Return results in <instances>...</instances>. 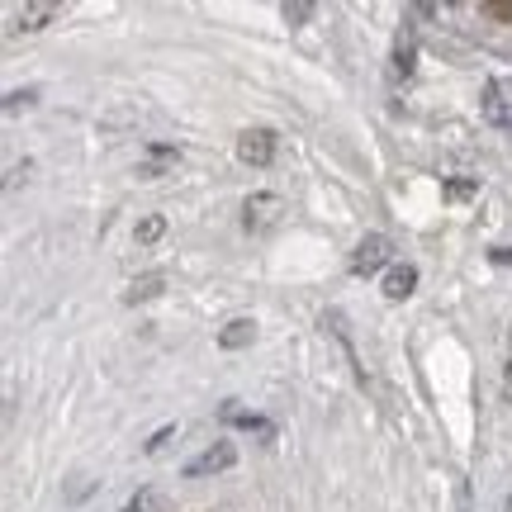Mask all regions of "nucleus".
<instances>
[{"label": "nucleus", "instance_id": "7", "mask_svg": "<svg viewBox=\"0 0 512 512\" xmlns=\"http://www.w3.org/2000/svg\"><path fill=\"white\" fill-rule=\"evenodd\" d=\"M223 422H233V427H242V432H252V437L261 441H275V422L271 418H261V413H242V408H223Z\"/></svg>", "mask_w": 512, "mask_h": 512}, {"label": "nucleus", "instance_id": "5", "mask_svg": "<svg viewBox=\"0 0 512 512\" xmlns=\"http://www.w3.org/2000/svg\"><path fill=\"white\" fill-rule=\"evenodd\" d=\"M275 219H280V195H271V190H261V195L242 204V228L247 233H266Z\"/></svg>", "mask_w": 512, "mask_h": 512}, {"label": "nucleus", "instance_id": "17", "mask_svg": "<svg viewBox=\"0 0 512 512\" xmlns=\"http://www.w3.org/2000/svg\"><path fill=\"white\" fill-rule=\"evenodd\" d=\"M29 100H34V91H10V95H5V110L15 114L19 105H29Z\"/></svg>", "mask_w": 512, "mask_h": 512}, {"label": "nucleus", "instance_id": "15", "mask_svg": "<svg viewBox=\"0 0 512 512\" xmlns=\"http://www.w3.org/2000/svg\"><path fill=\"white\" fill-rule=\"evenodd\" d=\"M475 190H479V181H446V190H441V195H446V200H470Z\"/></svg>", "mask_w": 512, "mask_h": 512}, {"label": "nucleus", "instance_id": "9", "mask_svg": "<svg viewBox=\"0 0 512 512\" xmlns=\"http://www.w3.org/2000/svg\"><path fill=\"white\" fill-rule=\"evenodd\" d=\"M62 10H57L53 0H38V5H19L15 10V29H24V34H34V29H43L48 19H57Z\"/></svg>", "mask_w": 512, "mask_h": 512}, {"label": "nucleus", "instance_id": "19", "mask_svg": "<svg viewBox=\"0 0 512 512\" xmlns=\"http://www.w3.org/2000/svg\"><path fill=\"white\" fill-rule=\"evenodd\" d=\"M313 5H285V19H309Z\"/></svg>", "mask_w": 512, "mask_h": 512}, {"label": "nucleus", "instance_id": "10", "mask_svg": "<svg viewBox=\"0 0 512 512\" xmlns=\"http://www.w3.org/2000/svg\"><path fill=\"white\" fill-rule=\"evenodd\" d=\"M124 512H171V494L157 489V484H143V489L124 503Z\"/></svg>", "mask_w": 512, "mask_h": 512}, {"label": "nucleus", "instance_id": "12", "mask_svg": "<svg viewBox=\"0 0 512 512\" xmlns=\"http://www.w3.org/2000/svg\"><path fill=\"white\" fill-rule=\"evenodd\" d=\"M252 337H256V323H252V318H233V323L219 332V347L223 351H238V347H247Z\"/></svg>", "mask_w": 512, "mask_h": 512}, {"label": "nucleus", "instance_id": "6", "mask_svg": "<svg viewBox=\"0 0 512 512\" xmlns=\"http://www.w3.org/2000/svg\"><path fill=\"white\" fill-rule=\"evenodd\" d=\"M181 162V147H171V143H152L147 147V157H143V166H138V176H147V181H157L166 166H176Z\"/></svg>", "mask_w": 512, "mask_h": 512}, {"label": "nucleus", "instance_id": "20", "mask_svg": "<svg viewBox=\"0 0 512 512\" xmlns=\"http://www.w3.org/2000/svg\"><path fill=\"white\" fill-rule=\"evenodd\" d=\"M494 266H512V247H494Z\"/></svg>", "mask_w": 512, "mask_h": 512}, {"label": "nucleus", "instance_id": "13", "mask_svg": "<svg viewBox=\"0 0 512 512\" xmlns=\"http://www.w3.org/2000/svg\"><path fill=\"white\" fill-rule=\"evenodd\" d=\"M166 290V275H143V280H133L124 290V304H147V299H157Z\"/></svg>", "mask_w": 512, "mask_h": 512}, {"label": "nucleus", "instance_id": "21", "mask_svg": "<svg viewBox=\"0 0 512 512\" xmlns=\"http://www.w3.org/2000/svg\"><path fill=\"white\" fill-rule=\"evenodd\" d=\"M508 399H512V361H508Z\"/></svg>", "mask_w": 512, "mask_h": 512}, {"label": "nucleus", "instance_id": "8", "mask_svg": "<svg viewBox=\"0 0 512 512\" xmlns=\"http://www.w3.org/2000/svg\"><path fill=\"white\" fill-rule=\"evenodd\" d=\"M413 290H418V266L403 261V266H389V271H384V294H389V299H408Z\"/></svg>", "mask_w": 512, "mask_h": 512}, {"label": "nucleus", "instance_id": "2", "mask_svg": "<svg viewBox=\"0 0 512 512\" xmlns=\"http://www.w3.org/2000/svg\"><path fill=\"white\" fill-rule=\"evenodd\" d=\"M479 110H484V119H489L494 128L512 133V81L494 76V81L484 86V100H479Z\"/></svg>", "mask_w": 512, "mask_h": 512}, {"label": "nucleus", "instance_id": "11", "mask_svg": "<svg viewBox=\"0 0 512 512\" xmlns=\"http://www.w3.org/2000/svg\"><path fill=\"white\" fill-rule=\"evenodd\" d=\"M413 62H418V43H413V29H408V34H399V43H394V67H389L394 81H399V76H413Z\"/></svg>", "mask_w": 512, "mask_h": 512}, {"label": "nucleus", "instance_id": "1", "mask_svg": "<svg viewBox=\"0 0 512 512\" xmlns=\"http://www.w3.org/2000/svg\"><path fill=\"white\" fill-rule=\"evenodd\" d=\"M389 256H394V242L384 238V233H366V238L356 242V252H351V271L356 275H375L389 266Z\"/></svg>", "mask_w": 512, "mask_h": 512}, {"label": "nucleus", "instance_id": "4", "mask_svg": "<svg viewBox=\"0 0 512 512\" xmlns=\"http://www.w3.org/2000/svg\"><path fill=\"white\" fill-rule=\"evenodd\" d=\"M275 152H280V138H275V128H247L238 138V157L247 166H271Z\"/></svg>", "mask_w": 512, "mask_h": 512}, {"label": "nucleus", "instance_id": "22", "mask_svg": "<svg viewBox=\"0 0 512 512\" xmlns=\"http://www.w3.org/2000/svg\"><path fill=\"white\" fill-rule=\"evenodd\" d=\"M508 512H512V498H508Z\"/></svg>", "mask_w": 512, "mask_h": 512}, {"label": "nucleus", "instance_id": "3", "mask_svg": "<svg viewBox=\"0 0 512 512\" xmlns=\"http://www.w3.org/2000/svg\"><path fill=\"white\" fill-rule=\"evenodd\" d=\"M233 465H238V446H233V441H214L209 451H200V456L185 465V479L223 475V470H233Z\"/></svg>", "mask_w": 512, "mask_h": 512}, {"label": "nucleus", "instance_id": "18", "mask_svg": "<svg viewBox=\"0 0 512 512\" xmlns=\"http://www.w3.org/2000/svg\"><path fill=\"white\" fill-rule=\"evenodd\" d=\"M484 15H494V19H512V0H494V5H484Z\"/></svg>", "mask_w": 512, "mask_h": 512}, {"label": "nucleus", "instance_id": "14", "mask_svg": "<svg viewBox=\"0 0 512 512\" xmlns=\"http://www.w3.org/2000/svg\"><path fill=\"white\" fill-rule=\"evenodd\" d=\"M166 233V219L162 214H143V219H138V228H133V242H138V247H152V242L162 238Z\"/></svg>", "mask_w": 512, "mask_h": 512}, {"label": "nucleus", "instance_id": "16", "mask_svg": "<svg viewBox=\"0 0 512 512\" xmlns=\"http://www.w3.org/2000/svg\"><path fill=\"white\" fill-rule=\"evenodd\" d=\"M171 437H176V427H171V422H166V427H157V432H152V441H147V456H157Z\"/></svg>", "mask_w": 512, "mask_h": 512}]
</instances>
